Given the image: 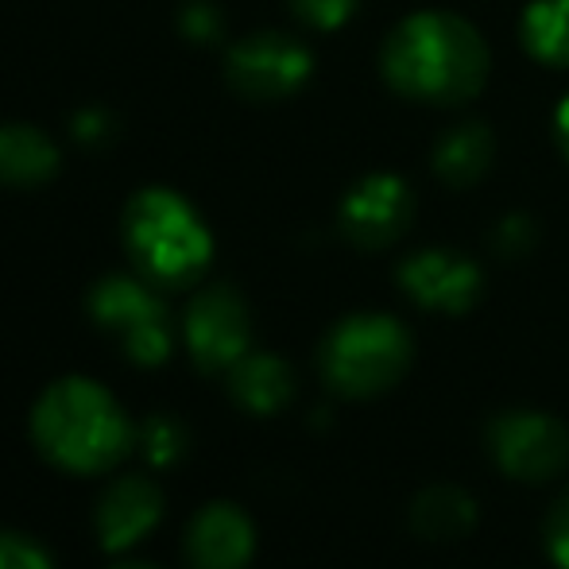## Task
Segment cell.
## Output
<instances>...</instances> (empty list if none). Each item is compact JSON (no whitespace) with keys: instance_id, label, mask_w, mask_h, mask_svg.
<instances>
[{"instance_id":"5bb4252c","label":"cell","mask_w":569,"mask_h":569,"mask_svg":"<svg viewBox=\"0 0 569 569\" xmlns=\"http://www.w3.org/2000/svg\"><path fill=\"white\" fill-rule=\"evenodd\" d=\"M496 159V136L488 132V124L469 120V124H457L438 140L435 148V171L450 187H472L488 174Z\"/></svg>"},{"instance_id":"484cf974","label":"cell","mask_w":569,"mask_h":569,"mask_svg":"<svg viewBox=\"0 0 569 569\" xmlns=\"http://www.w3.org/2000/svg\"><path fill=\"white\" fill-rule=\"evenodd\" d=\"M113 569H156V566H148V562H120Z\"/></svg>"},{"instance_id":"7c38bea8","label":"cell","mask_w":569,"mask_h":569,"mask_svg":"<svg viewBox=\"0 0 569 569\" xmlns=\"http://www.w3.org/2000/svg\"><path fill=\"white\" fill-rule=\"evenodd\" d=\"M256 555V527L244 508L229 500L206 503L187 527L190 569H244Z\"/></svg>"},{"instance_id":"e0dca14e","label":"cell","mask_w":569,"mask_h":569,"mask_svg":"<svg viewBox=\"0 0 569 569\" xmlns=\"http://www.w3.org/2000/svg\"><path fill=\"white\" fill-rule=\"evenodd\" d=\"M523 43L535 59L569 67V0H535L523 12Z\"/></svg>"},{"instance_id":"5b68a950","label":"cell","mask_w":569,"mask_h":569,"mask_svg":"<svg viewBox=\"0 0 569 569\" xmlns=\"http://www.w3.org/2000/svg\"><path fill=\"white\" fill-rule=\"evenodd\" d=\"M90 318L120 341L124 357L140 368H156L171 357L174 326L163 299L148 287V279L106 276L90 291Z\"/></svg>"},{"instance_id":"3957f363","label":"cell","mask_w":569,"mask_h":569,"mask_svg":"<svg viewBox=\"0 0 569 569\" xmlns=\"http://www.w3.org/2000/svg\"><path fill=\"white\" fill-rule=\"evenodd\" d=\"M120 232L136 271L156 287H190L210 268V232L174 190H140L128 202Z\"/></svg>"},{"instance_id":"603a6c76","label":"cell","mask_w":569,"mask_h":569,"mask_svg":"<svg viewBox=\"0 0 569 569\" xmlns=\"http://www.w3.org/2000/svg\"><path fill=\"white\" fill-rule=\"evenodd\" d=\"M547 547H550V555H555V562L562 569H569V496H566V500H558L555 511H550Z\"/></svg>"},{"instance_id":"d6986e66","label":"cell","mask_w":569,"mask_h":569,"mask_svg":"<svg viewBox=\"0 0 569 569\" xmlns=\"http://www.w3.org/2000/svg\"><path fill=\"white\" fill-rule=\"evenodd\" d=\"M0 569H54V558L39 539L0 527Z\"/></svg>"},{"instance_id":"44dd1931","label":"cell","mask_w":569,"mask_h":569,"mask_svg":"<svg viewBox=\"0 0 569 569\" xmlns=\"http://www.w3.org/2000/svg\"><path fill=\"white\" fill-rule=\"evenodd\" d=\"M535 240H539V229H535L531 218H523V213H516V218H503L500 226L492 232V248L500 256H527L535 248Z\"/></svg>"},{"instance_id":"52a82bcc","label":"cell","mask_w":569,"mask_h":569,"mask_svg":"<svg viewBox=\"0 0 569 569\" xmlns=\"http://www.w3.org/2000/svg\"><path fill=\"white\" fill-rule=\"evenodd\" d=\"M182 338L202 372H229L248 352V338H252V318L240 291H232L229 283L198 291L182 318Z\"/></svg>"},{"instance_id":"cb8c5ba5","label":"cell","mask_w":569,"mask_h":569,"mask_svg":"<svg viewBox=\"0 0 569 569\" xmlns=\"http://www.w3.org/2000/svg\"><path fill=\"white\" fill-rule=\"evenodd\" d=\"M74 136L86 143H98V140H106V136H113V124H109V117H101L90 109V113H82L74 120Z\"/></svg>"},{"instance_id":"277c9868","label":"cell","mask_w":569,"mask_h":569,"mask_svg":"<svg viewBox=\"0 0 569 569\" xmlns=\"http://www.w3.org/2000/svg\"><path fill=\"white\" fill-rule=\"evenodd\" d=\"M411 333L391 315H352L326 333L318 365L333 391L368 399L388 391L411 365Z\"/></svg>"},{"instance_id":"8fae6325","label":"cell","mask_w":569,"mask_h":569,"mask_svg":"<svg viewBox=\"0 0 569 569\" xmlns=\"http://www.w3.org/2000/svg\"><path fill=\"white\" fill-rule=\"evenodd\" d=\"M163 519V492L148 477H117L93 508V531L98 542L113 555L132 550L140 539H148Z\"/></svg>"},{"instance_id":"9a60e30c","label":"cell","mask_w":569,"mask_h":569,"mask_svg":"<svg viewBox=\"0 0 569 569\" xmlns=\"http://www.w3.org/2000/svg\"><path fill=\"white\" fill-rule=\"evenodd\" d=\"M59 171V148L31 124H0V182L39 187Z\"/></svg>"},{"instance_id":"30bf717a","label":"cell","mask_w":569,"mask_h":569,"mask_svg":"<svg viewBox=\"0 0 569 569\" xmlns=\"http://www.w3.org/2000/svg\"><path fill=\"white\" fill-rule=\"evenodd\" d=\"M399 283L419 307L442 310V315H465L480 299V268L450 248H427L403 260Z\"/></svg>"},{"instance_id":"9c48e42d","label":"cell","mask_w":569,"mask_h":569,"mask_svg":"<svg viewBox=\"0 0 569 569\" xmlns=\"http://www.w3.org/2000/svg\"><path fill=\"white\" fill-rule=\"evenodd\" d=\"M415 218V198L396 174H368L345 194L341 229L357 248H388L407 232Z\"/></svg>"},{"instance_id":"d4e9b609","label":"cell","mask_w":569,"mask_h":569,"mask_svg":"<svg viewBox=\"0 0 569 569\" xmlns=\"http://www.w3.org/2000/svg\"><path fill=\"white\" fill-rule=\"evenodd\" d=\"M558 132H562L566 156H569V101H562V109H558Z\"/></svg>"},{"instance_id":"ba28073f","label":"cell","mask_w":569,"mask_h":569,"mask_svg":"<svg viewBox=\"0 0 569 569\" xmlns=\"http://www.w3.org/2000/svg\"><path fill=\"white\" fill-rule=\"evenodd\" d=\"M310 78V51L283 31H256L229 51V86L248 101L291 98Z\"/></svg>"},{"instance_id":"7a4b0ae2","label":"cell","mask_w":569,"mask_h":569,"mask_svg":"<svg viewBox=\"0 0 569 569\" xmlns=\"http://www.w3.org/2000/svg\"><path fill=\"white\" fill-rule=\"evenodd\" d=\"M31 442L59 469L98 477L136 450V422L106 383L62 376L31 411Z\"/></svg>"},{"instance_id":"4fadbf2b","label":"cell","mask_w":569,"mask_h":569,"mask_svg":"<svg viewBox=\"0 0 569 569\" xmlns=\"http://www.w3.org/2000/svg\"><path fill=\"white\" fill-rule=\"evenodd\" d=\"M229 391L244 411L276 415L279 407L291 403L295 372L276 352H244V357L229 368Z\"/></svg>"},{"instance_id":"ffe728a7","label":"cell","mask_w":569,"mask_h":569,"mask_svg":"<svg viewBox=\"0 0 569 569\" xmlns=\"http://www.w3.org/2000/svg\"><path fill=\"white\" fill-rule=\"evenodd\" d=\"M357 4H360V0H291L295 16H299L302 23H310V28H318V31L341 28V23L357 12Z\"/></svg>"},{"instance_id":"6da1fadb","label":"cell","mask_w":569,"mask_h":569,"mask_svg":"<svg viewBox=\"0 0 569 569\" xmlns=\"http://www.w3.org/2000/svg\"><path fill=\"white\" fill-rule=\"evenodd\" d=\"M396 93L422 106H465L488 82V47L472 23L450 12H419L388 36L380 54Z\"/></svg>"},{"instance_id":"2e32d148","label":"cell","mask_w":569,"mask_h":569,"mask_svg":"<svg viewBox=\"0 0 569 569\" xmlns=\"http://www.w3.org/2000/svg\"><path fill=\"white\" fill-rule=\"evenodd\" d=\"M472 523H477V503L457 485H430L411 503V527L430 542L461 539Z\"/></svg>"},{"instance_id":"ac0fdd59","label":"cell","mask_w":569,"mask_h":569,"mask_svg":"<svg viewBox=\"0 0 569 569\" xmlns=\"http://www.w3.org/2000/svg\"><path fill=\"white\" fill-rule=\"evenodd\" d=\"M136 450L156 469H171V465H179L187 457L190 435L182 427V419H174V415H148L136 427Z\"/></svg>"},{"instance_id":"7402d4cb","label":"cell","mask_w":569,"mask_h":569,"mask_svg":"<svg viewBox=\"0 0 569 569\" xmlns=\"http://www.w3.org/2000/svg\"><path fill=\"white\" fill-rule=\"evenodd\" d=\"M179 23L190 39H198V43H210V39L221 36V12L213 4H206V0H194V4L182 8Z\"/></svg>"},{"instance_id":"8992f818","label":"cell","mask_w":569,"mask_h":569,"mask_svg":"<svg viewBox=\"0 0 569 569\" xmlns=\"http://www.w3.org/2000/svg\"><path fill=\"white\" fill-rule=\"evenodd\" d=\"M488 453L516 480H550L569 465V430L539 411H503L488 422Z\"/></svg>"}]
</instances>
